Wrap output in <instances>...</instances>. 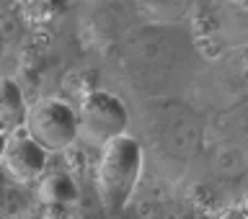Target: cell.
Returning a JSON list of instances; mask_svg holds the SVG:
<instances>
[{
	"instance_id": "1",
	"label": "cell",
	"mask_w": 248,
	"mask_h": 219,
	"mask_svg": "<svg viewBox=\"0 0 248 219\" xmlns=\"http://www.w3.org/2000/svg\"><path fill=\"white\" fill-rule=\"evenodd\" d=\"M142 145L135 137L124 134L114 142H108L101 152L98 170H96V189L108 212H119L132 199L140 175H142Z\"/></svg>"
},
{
	"instance_id": "2",
	"label": "cell",
	"mask_w": 248,
	"mask_h": 219,
	"mask_svg": "<svg viewBox=\"0 0 248 219\" xmlns=\"http://www.w3.org/2000/svg\"><path fill=\"white\" fill-rule=\"evenodd\" d=\"M78 116H80V139L93 147H106L108 142L127 134L129 127V111L124 101L108 90L85 96Z\"/></svg>"
},
{
	"instance_id": "3",
	"label": "cell",
	"mask_w": 248,
	"mask_h": 219,
	"mask_svg": "<svg viewBox=\"0 0 248 219\" xmlns=\"http://www.w3.org/2000/svg\"><path fill=\"white\" fill-rule=\"evenodd\" d=\"M26 129L49 152H60L75 145V139H80V116L67 101L42 98L29 108Z\"/></svg>"
},
{
	"instance_id": "4",
	"label": "cell",
	"mask_w": 248,
	"mask_h": 219,
	"mask_svg": "<svg viewBox=\"0 0 248 219\" xmlns=\"http://www.w3.org/2000/svg\"><path fill=\"white\" fill-rule=\"evenodd\" d=\"M46 155H49V150L26 127H21L8 134L5 155L0 165L16 183H34L46 173Z\"/></svg>"
},
{
	"instance_id": "5",
	"label": "cell",
	"mask_w": 248,
	"mask_h": 219,
	"mask_svg": "<svg viewBox=\"0 0 248 219\" xmlns=\"http://www.w3.org/2000/svg\"><path fill=\"white\" fill-rule=\"evenodd\" d=\"M26 103H23V93L11 77H0V127L8 134L21 127H26Z\"/></svg>"
},
{
	"instance_id": "6",
	"label": "cell",
	"mask_w": 248,
	"mask_h": 219,
	"mask_svg": "<svg viewBox=\"0 0 248 219\" xmlns=\"http://www.w3.org/2000/svg\"><path fill=\"white\" fill-rule=\"evenodd\" d=\"M39 199L46 206L65 209L78 201V183L67 173H49L39 181Z\"/></svg>"
},
{
	"instance_id": "7",
	"label": "cell",
	"mask_w": 248,
	"mask_h": 219,
	"mask_svg": "<svg viewBox=\"0 0 248 219\" xmlns=\"http://www.w3.org/2000/svg\"><path fill=\"white\" fill-rule=\"evenodd\" d=\"M217 219H248V212L243 206H232V209H225Z\"/></svg>"
},
{
	"instance_id": "8",
	"label": "cell",
	"mask_w": 248,
	"mask_h": 219,
	"mask_svg": "<svg viewBox=\"0 0 248 219\" xmlns=\"http://www.w3.org/2000/svg\"><path fill=\"white\" fill-rule=\"evenodd\" d=\"M5 145H8V131L0 127V162H3V155H5Z\"/></svg>"
},
{
	"instance_id": "9",
	"label": "cell",
	"mask_w": 248,
	"mask_h": 219,
	"mask_svg": "<svg viewBox=\"0 0 248 219\" xmlns=\"http://www.w3.org/2000/svg\"><path fill=\"white\" fill-rule=\"evenodd\" d=\"M240 206H243L246 212H248V193H246V199H243V204H240Z\"/></svg>"
}]
</instances>
